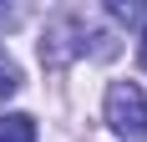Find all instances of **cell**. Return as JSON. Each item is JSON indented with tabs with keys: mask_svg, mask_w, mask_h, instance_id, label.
<instances>
[{
	"mask_svg": "<svg viewBox=\"0 0 147 142\" xmlns=\"http://www.w3.org/2000/svg\"><path fill=\"white\" fill-rule=\"evenodd\" d=\"M107 127L122 142H147V97L137 81H112L107 86Z\"/></svg>",
	"mask_w": 147,
	"mask_h": 142,
	"instance_id": "1",
	"label": "cell"
},
{
	"mask_svg": "<svg viewBox=\"0 0 147 142\" xmlns=\"http://www.w3.org/2000/svg\"><path fill=\"white\" fill-rule=\"evenodd\" d=\"M137 61H142V71H147V30H142V41H137Z\"/></svg>",
	"mask_w": 147,
	"mask_h": 142,
	"instance_id": "5",
	"label": "cell"
},
{
	"mask_svg": "<svg viewBox=\"0 0 147 142\" xmlns=\"http://www.w3.org/2000/svg\"><path fill=\"white\" fill-rule=\"evenodd\" d=\"M112 15H117V20H142V26H147V10H142V5H122V0H112Z\"/></svg>",
	"mask_w": 147,
	"mask_h": 142,
	"instance_id": "3",
	"label": "cell"
},
{
	"mask_svg": "<svg viewBox=\"0 0 147 142\" xmlns=\"http://www.w3.org/2000/svg\"><path fill=\"white\" fill-rule=\"evenodd\" d=\"M0 142H36V117H26V112L0 117Z\"/></svg>",
	"mask_w": 147,
	"mask_h": 142,
	"instance_id": "2",
	"label": "cell"
},
{
	"mask_svg": "<svg viewBox=\"0 0 147 142\" xmlns=\"http://www.w3.org/2000/svg\"><path fill=\"white\" fill-rule=\"evenodd\" d=\"M15 86H20V76H15V71L5 66V61H0V97H10Z\"/></svg>",
	"mask_w": 147,
	"mask_h": 142,
	"instance_id": "4",
	"label": "cell"
},
{
	"mask_svg": "<svg viewBox=\"0 0 147 142\" xmlns=\"http://www.w3.org/2000/svg\"><path fill=\"white\" fill-rule=\"evenodd\" d=\"M0 61H5V56H0Z\"/></svg>",
	"mask_w": 147,
	"mask_h": 142,
	"instance_id": "6",
	"label": "cell"
}]
</instances>
